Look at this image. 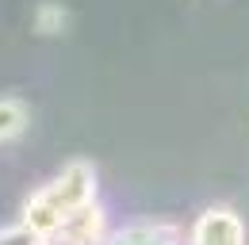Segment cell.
Instances as JSON below:
<instances>
[{
  "label": "cell",
  "instance_id": "cell-1",
  "mask_svg": "<svg viewBox=\"0 0 249 245\" xmlns=\"http://www.w3.org/2000/svg\"><path fill=\"white\" fill-rule=\"evenodd\" d=\"M23 122H27V107L19 100H0V142L12 138V134H19Z\"/></svg>",
  "mask_w": 249,
  "mask_h": 245
}]
</instances>
